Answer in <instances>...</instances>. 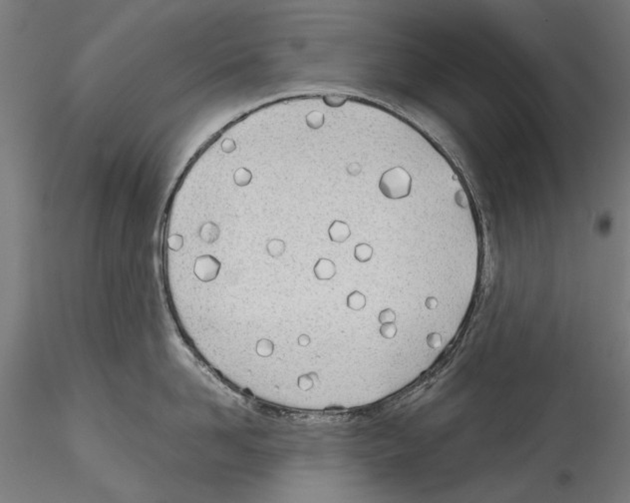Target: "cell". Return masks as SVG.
Masks as SVG:
<instances>
[{
	"mask_svg": "<svg viewBox=\"0 0 630 503\" xmlns=\"http://www.w3.org/2000/svg\"><path fill=\"white\" fill-rule=\"evenodd\" d=\"M372 256H373V248L368 244L361 243V244H358L354 249V257L360 263H365V262L370 261Z\"/></svg>",
	"mask_w": 630,
	"mask_h": 503,
	"instance_id": "obj_5",
	"label": "cell"
},
{
	"mask_svg": "<svg viewBox=\"0 0 630 503\" xmlns=\"http://www.w3.org/2000/svg\"><path fill=\"white\" fill-rule=\"evenodd\" d=\"M380 333L385 339H393L397 333V326L395 323L382 324L380 327Z\"/></svg>",
	"mask_w": 630,
	"mask_h": 503,
	"instance_id": "obj_6",
	"label": "cell"
},
{
	"mask_svg": "<svg viewBox=\"0 0 630 503\" xmlns=\"http://www.w3.org/2000/svg\"><path fill=\"white\" fill-rule=\"evenodd\" d=\"M313 273L318 281H329L336 274V266L331 260L319 259L314 265Z\"/></svg>",
	"mask_w": 630,
	"mask_h": 503,
	"instance_id": "obj_2",
	"label": "cell"
},
{
	"mask_svg": "<svg viewBox=\"0 0 630 503\" xmlns=\"http://www.w3.org/2000/svg\"><path fill=\"white\" fill-rule=\"evenodd\" d=\"M412 176L401 166L393 167L381 176L379 188L386 198L399 200L407 198L412 191Z\"/></svg>",
	"mask_w": 630,
	"mask_h": 503,
	"instance_id": "obj_1",
	"label": "cell"
},
{
	"mask_svg": "<svg viewBox=\"0 0 630 503\" xmlns=\"http://www.w3.org/2000/svg\"><path fill=\"white\" fill-rule=\"evenodd\" d=\"M379 321L381 322V324H386V323H395L396 320V314L393 310L391 309H386L384 311H382L379 315Z\"/></svg>",
	"mask_w": 630,
	"mask_h": 503,
	"instance_id": "obj_7",
	"label": "cell"
},
{
	"mask_svg": "<svg viewBox=\"0 0 630 503\" xmlns=\"http://www.w3.org/2000/svg\"><path fill=\"white\" fill-rule=\"evenodd\" d=\"M328 235L333 243L342 244L350 237L351 231L346 223L335 220L328 229Z\"/></svg>",
	"mask_w": 630,
	"mask_h": 503,
	"instance_id": "obj_3",
	"label": "cell"
},
{
	"mask_svg": "<svg viewBox=\"0 0 630 503\" xmlns=\"http://www.w3.org/2000/svg\"><path fill=\"white\" fill-rule=\"evenodd\" d=\"M285 249H286L285 242L280 239H275V238L271 239L266 245L267 253L269 254L270 257L274 259L281 257L284 254Z\"/></svg>",
	"mask_w": 630,
	"mask_h": 503,
	"instance_id": "obj_4",
	"label": "cell"
}]
</instances>
